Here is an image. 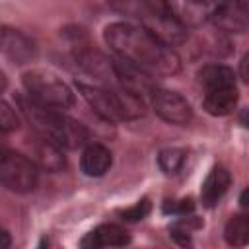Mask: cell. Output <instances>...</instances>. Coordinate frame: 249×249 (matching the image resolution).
<instances>
[{"instance_id":"obj_1","label":"cell","mask_w":249,"mask_h":249,"mask_svg":"<svg viewBox=\"0 0 249 249\" xmlns=\"http://www.w3.org/2000/svg\"><path fill=\"white\" fill-rule=\"evenodd\" d=\"M105 43L123 60L150 76H175L181 70L179 54L142 23L117 21L105 27Z\"/></svg>"},{"instance_id":"obj_2","label":"cell","mask_w":249,"mask_h":249,"mask_svg":"<svg viewBox=\"0 0 249 249\" xmlns=\"http://www.w3.org/2000/svg\"><path fill=\"white\" fill-rule=\"evenodd\" d=\"M18 105L35 134L45 136L62 148H80L88 142V136H89L88 128L76 119H70L68 115H64L60 109L45 107L33 101L29 95L27 99L18 97Z\"/></svg>"},{"instance_id":"obj_3","label":"cell","mask_w":249,"mask_h":249,"mask_svg":"<svg viewBox=\"0 0 249 249\" xmlns=\"http://www.w3.org/2000/svg\"><path fill=\"white\" fill-rule=\"evenodd\" d=\"M78 89L86 103L93 109L95 115H99L105 121L117 123V121H134L144 117L146 107L144 99L124 88H113V86H101V84H86L78 82Z\"/></svg>"},{"instance_id":"obj_4","label":"cell","mask_w":249,"mask_h":249,"mask_svg":"<svg viewBox=\"0 0 249 249\" xmlns=\"http://www.w3.org/2000/svg\"><path fill=\"white\" fill-rule=\"evenodd\" d=\"M198 82L204 88L202 107L208 115L226 117L237 103L235 74L224 64H208L198 70Z\"/></svg>"},{"instance_id":"obj_5","label":"cell","mask_w":249,"mask_h":249,"mask_svg":"<svg viewBox=\"0 0 249 249\" xmlns=\"http://www.w3.org/2000/svg\"><path fill=\"white\" fill-rule=\"evenodd\" d=\"M23 88L33 101H37L45 107L64 111L74 105L72 89L56 74H53L49 70H41V68L27 70L23 74Z\"/></svg>"},{"instance_id":"obj_6","label":"cell","mask_w":249,"mask_h":249,"mask_svg":"<svg viewBox=\"0 0 249 249\" xmlns=\"http://www.w3.org/2000/svg\"><path fill=\"white\" fill-rule=\"evenodd\" d=\"M0 179H2V185L14 193H29L37 187V181H39L37 163L23 154L2 150Z\"/></svg>"},{"instance_id":"obj_7","label":"cell","mask_w":249,"mask_h":249,"mask_svg":"<svg viewBox=\"0 0 249 249\" xmlns=\"http://www.w3.org/2000/svg\"><path fill=\"white\" fill-rule=\"evenodd\" d=\"M152 107L160 119H163L169 124H189L193 119V109L191 103L179 95L177 91L163 89V88H154L150 93Z\"/></svg>"},{"instance_id":"obj_8","label":"cell","mask_w":249,"mask_h":249,"mask_svg":"<svg viewBox=\"0 0 249 249\" xmlns=\"http://www.w3.org/2000/svg\"><path fill=\"white\" fill-rule=\"evenodd\" d=\"M212 23L228 33H243L249 29V4L243 0H222L210 12Z\"/></svg>"},{"instance_id":"obj_9","label":"cell","mask_w":249,"mask_h":249,"mask_svg":"<svg viewBox=\"0 0 249 249\" xmlns=\"http://www.w3.org/2000/svg\"><path fill=\"white\" fill-rule=\"evenodd\" d=\"M0 49L8 60L14 64H27L37 56L35 43L21 31L12 27H2L0 35Z\"/></svg>"},{"instance_id":"obj_10","label":"cell","mask_w":249,"mask_h":249,"mask_svg":"<svg viewBox=\"0 0 249 249\" xmlns=\"http://www.w3.org/2000/svg\"><path fill=\"white\" fill-rule=\"evenodd\" d=\"M163 6L167 16L183 27H198L210 18L204 0H163Z\"/></svg>"},{"instance_id":"obj_11","label":"cell","mask_w":249,"mask_h":249,"mask_svg":"<svg viewBox=\"0 0 249 249\" xmlns=\"http://www.w3.org/2000/svg\"><path fill=\"white\" fill-rule=\"evenodd\" d=\"M115 78H117V86L128 89L140 97H144L146 93H152V89H154L150 74L123 58L115 60Z\"/></svg>"},{"instance_id":"obj_12","label":"cell","mask_w":249,"mask_h":249,"mask_svg":"<svg viewBox=\"0 0 249 249\" xmlns=\"http://www.w3.org/2000/svg\"><path fill=\"white\" fill-rule=\"evenodd\" d=\"M31 152L35 158V163L41 165L47 171H60L66 165L64 154H62V146H58L56 142L35 134L33 142H31Z\"/></svg>"},{"instance_id":"obj_13","label":"cell","mask_w":249,"mask_h":249,"mask_svg":"<svg viewBox=\"0 0 249 249\" xmlns=\"http://www.w3.org/2000/svg\"><path fill=\"white\" fill-rule=\"evenodd\" d=\"M230 183H231V175L226 167L222 165H216L210 169V173L206 175L202 187H200V200L206 208H212L216 206L222 196L228 193L230 189Z\"/></svg>"},{"instance_id":"obj_14","label":"cell","mask_w":249,"mask_h":249,"mask_svg":"<svg viewBox=\"0 0 249 249\" xmlns=\"http://www.w3.org/2000/svg\"><path fill=\"white\" fill-rule=\"evenodd\" d=\"M130 243V235L117 224H101L93 231H89L80 245L82 247H123Z\"/></svg>"},{"instance_id":"obj_15","label":"cell","mask_w":249,"mask_h":249,"mask_svg":"<svg viewBox=\"0 0 249 249\" xmlns=\"http://www.w3.org/2000/svg\"><path fill=\"white\" fill-rule=\"evenodd\" d=\"M113 156L103 144H88L80 158V169L88 177H101L109 171Z\"/></svg>"},{"instance_id":"obj_16","label":"cell","mask_w":249,"mask_h":249,"mask_svg":"<svg viewBox=\"0 0 249 249\" xmlns=\"http://www.w3.org/2000/svg\"><path fill=\"white\" fill-rule=\"evenodd\" d=\"M224 239L231 247H243L249 243V214H235L224 228Z\"/></svg>"},{"instance_id":"obj_17","label":"cell","mask_w":249,"mask_h":249,"mask_svg":"<svg viewBox=\"0 0 249 249\" xmlns=\"http://www.w3.org/2000/svg\"><path fill=\"white\" fill-rule=\"evenodd\" d=\"M183 163H185V150L181 148H165L158 156V165L167 175L177 173L183 167Z\"/></svg>"},{"instance_id":"obj_18","label":"cell","mask_w":249,"mask_h":249,"mask_svg":"<svg viewBox=\"0 0 249 249\" xmlns=\"http://www.w3.org/2000/svg\"><path fill=\"white\" fill-rule=\"evenodd\" d=\"M150 208H152L150 200H148V198H142V200H138L136 204H132V206H128V208H124V210H121L119 214H121V218L126 220V222H138V220H144V218L150 214Z\"/></svg>"},{"instance_id":"obj_19","label":"cell","mask_w":249,"mask_h":249,"mask_svg":"<svg viewBox=\"0 0 249 249\" xmlns=\"http://www.w3.org/2000/svg\"><path fill=\"white\" fill-rule=\"evenodd\" d=\"M165 214H171V216H187L195 210V202L191 198H179V200H165L163 202V208H161Z\"/></svg>"},{"instance_id":"obj_20","label":"cell","mask_w":249,"mask_h":249,"mask_svg":"<svg viewBox=\"0 0 249 249\" xmlns=\"http://www.w3.org/2000/svg\"><path fill=\"white\" fill-rule=\"evenodd\" d=\"M0 126L4 132H12L19 126V119L8 101H2V105H0Z\"/></svg>"},{"instance_id":"obj_21","label":"cell","mask_w":249,"mask_h":249,"mask_svg":"<svg viewBox=\"0 0 249 249\" xmlns=\"http://www.w3.org/2000/svg\"><path fill=\"white\" fill-rule=\"evenodd\" d=\"M239 78L249 86V51L243 54V58L239 60Z\"/></svg>"},{"instance_id":"obj_22","label":"cell","mask_w":249,"mask_h":249,"mask_svg":"<svg viewBox=\"0 0 249 249\" xmlns=\"http://www.w3.org/2000/svg\"><path fill=\"white\" fill-rule=\"evenodd\" d=\"M239 124H243L245 128H249V107L247 109H241V113H239Z\"/></svg>"},{"instance_id":"obj_23","label":"cell","mask_w":249,"mask_h":249,"mask_svg":"<svg viewBox=\"0 0 249 249\" xmlns=\"http://www.w3.org/2000/svg\"><path fill=\"white\" fill-rule=\"evenodd\" d=\"M239 204H241L243 208H249V187L243 189V193L239 195Z\"/></svg>"},{"instance_id":"obj_24","label":"cell","mask_w":249,"mask_h":249,"mask_svg":"<svg viewBox=\"0 0 249 249\" xmlns=\"http://www.w3.org/2000/svg\"><path fill=\"white\" fill-rule=\"evenodd\" d=\"M2 235H4V247L8 249V247H10V231H4Z\"/></svg>"},{"instance_id":"obj_25","label":"cell","mask_w":249,"mask_h":249,"mask_svg":"<svg viewBox=\"0 0 249 249\" xmlns=\"http://www.w3.org/2000/svg\"><path fill=\"white\" fill-rule=\"evenodd\" d=\"M204 2H212V0H204Z\"/></svg>"}]
</instances>
